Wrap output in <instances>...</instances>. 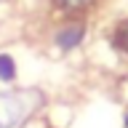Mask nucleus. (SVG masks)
<instances>
[{"label":"nucleus","instance_id":"f257e3e1","mask_svg":"<svg viewBox=\"0 0 128 128\" xmlns=\"http://www.w3.org/2000/svg\"><path fill=\"white\" fill-rule=\"evenodd\" d=\"M86 38V24L80 22V19H70V22H64L59 30L54 32V43L56 48H62V51H72V48H78Z\"/></svg>","mask_w":128,"mask_h":128},{"label":"nucleus","instance_id":"f03ea898","mask_svg":"<svg viewBox=\"0 0 128 128\" xmlns=\"http://www.w3.org/2000/svg\"><path fill=\"white\" fill-rule=\"evenodd\" d=\"M96 6V0H51V8L62 16H80L91 11Z\"/></svg>","mask_w":128,"mask_h":128},{"label":"nucleus","instance_id":"7ed1b4c3","mask_svg":"<svg viewBox=\"0 0 128 128\" xmlns=\"http://www.w3.org/2000/svg\"><path fill=\"white\" fill-rule=\"evenodd\" d=\"M112 46L118 48L120 54L128 56V19L115 24V30H112Z\"/></svg>","mask_w":128,"mask_h":128},{"label":"nucleus","instance_id":"20e7f679","mask_svg":"<svg viewBox=\"0 0 128 128\" xmlns=\"http://www.w3.org/2000/svg\"><path fill=\"white\" fill-rule=\"evenodd\" d=\"M16 80V62L11 54H0V83H14Z\"/></svg>","mask_w":128,"mask_h":128},{"label":"nucleus","instance_id":"39448f33","mask_svg":"<svg viewBox=\"0 0 128 128\" xmlns=\"http://www.w3.org/2000/svg\"><path fill=\"white\" fill-rule=\"evenodd\" d=\"M126 128H128V115H126Z\"/></svg>","mask_w":128,"mask_h":128}]
</instances>
